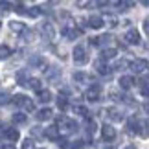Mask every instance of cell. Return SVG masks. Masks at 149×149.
Segmentation results:
<instances>
[{"mask_svg": "<svg viewBox=\"0 0 149 149\" xmlns=\"http://www.w3.org/2000/svg\"><path fill=\"white\" fill-rule=\"evenodd\" d=\"M74 61L77 63V65H87L88 63V55H87V50H85L83 46H76L74 48Z\"/></svg>", "mask_w": 149, "mask_h": 149, "instance_id": "cell-1", "label": "cell"}, {"mask_svg": "<svg viewBox=\"0 0 149 149\" xmlns=\"http://www.w3.org/2000/svg\"><path fill=\"white\" fill-rule=\"evenodd\" d=\"M57 127L63 129L65 133H76V131H77V123L74 122V120H70V118H61Z\"/></svg>", "mask_w": 149, "mask_h": 149, "instance_id": "cell-2", "label": "cell"}, {"mask_svg": "<svg viewBox=\"0 0 149 149\" xmlns=\"http://www.w3.org/2000/svg\"><path fill=\"white\" fill-rule=\"evenodd\" d=\"M129 66H131V70H133L134 74H144V72H147L149 63H147L146 59H134Z\"/></svg>", "mask_w": 149, "mask_h": 149, "instance_id": "cell-3", "label": "cell"}, {"mask_svg": "<svg viewBox=\"0 0 149 149\" xmlns=\"http://www.w3.org/2000/svg\"><path fill=\"white\" fill-rule=\"evenodd\" d=\"M85 98H87L88 101H98L101 98V87L100 85H92V87L85 92Z\"/></svg>", "mask_w": 149, "mask_h": 149, "instance_id": "cell-4", "label": "cell"}, {"mask_svg": "<svg viewBox=\"0 0 149 149\" xmlns=\"http://www.w3.org/2000/svg\"><path fill=\"white\" fill-rule=\"evenodd\" d=\"M101 136H103V140L105 142H112L114 138H116V129L112 127V125H103L101 127Z\"/></svg>", "mask_w": 149, "mask_h": 149, "instance_id": "cell-5", "label": "cell"}, {"mask_svg": "<svg viewBox=\"0 0 149 149\" xmlns=\"http://www.w3.org/2000/svg\"><path fill=\"white\" fill-rule=\"evenodd\" d=\"M87 24L92 28V30H100V28H103V24H105V22H103V19H101L100 15H92V17H88Z\"/></svg>", "mask_w": 149, "mask_h": 149, "instance_id": "cell-6", "label": "cell"}, {"mask_svg": "<svg viewBox=\"0 0 149 149\" xmlns=\"http://www.w3.org/2000/svg\"><path fill=\"white\" fill-rule=\"evenodd\" d=\"M125 42L138 44L140 42V33H138V30H129L127 33H125Z\"/></svg>", "mask_w": 149, "mask_h": 149, "instance_id": "cell-7", "label": "cell"}, {"mask_svg": "<svg viewBox=\"0 0 149 149\" xmlns=\"http://www.w3.org/2000/svg\"><path fill=\"white\" fill-rule=\"evenodd\" d=\"M63 35H65L68 41H76V39L81 35V30H76V28H65V30H63Z\"/></svg>", "mask_w": 149, "mask_h": 149, "instance_id": "cell-8", "label": "cell"}, {"mask_svg": "<svg viewBox=\"0 0 149 149\" xmlns=\"http://www.w3.org/2000/svg\"><path fill=\"white\" fill-rule=\"evenodd\" d=\"M6 140H8V142H11V144H13V142H17V140H19L20 138V133H19V131H17L15 127H9V129H6Z\"/></svg>", "mask_w": 149, "mask_h": 149, "instance_id": "cell-9", "label": "cell"}, {"mask_svg": "<svg viewBox=\"0 0 149 149\" xmlns=\"http://www.w3.org/2000/svg\"><path fill=\"white\" fill-rule=\"evenodd\" d=\"M52 116H54V112H52V109H41L35 118L39 120V122H48V120H52Z\"/></svg>", "mask_w": 149, "mask_h": 149, "instance_id": "cell-10", "label": "cell"}, {"mask_svg": "<svg viewBox=\"0 0 149 149\" xmlns=\"http://www.w3.org/2000/svg\"><path fill=\"white\" fill-rule=\"evenodd\" d=\"M96 72H98V74H101V76H111L112 68H111V66H107L105 63H103V59H101V61H98V63H96Z\"/></svg>", "mask_w": 149, "mask_h": 149, "instance_id": "cell-11", "label": "cell"}, {"mask_svg": "<svg viewBox=\"0 0 149 149\" xmlns=\"http://www.w3.org/2000/svg\"><path fill=\"white\" fill-rule=\"evenodd\" d=\"M44 134H46L52 142H57V138H59V127H57V125H52V127H48L44 131Z\"/></svg>", "mask_w": 149, "mask_h": 149, "instance_id": "cell-12", "label": "cell"}, {"mask_svg": "<svg viewBox=\"0 0 149 149\" xmlns=\"http://www.w3.org/2000/svg\"><path fill=\"white\" fill-rule=\"evenodd\" d=\"M50 100H52V92H50V90L41 88V90L37 92V101H39V103H50Z\"/></svg>", "mask_w": 149, "mask_h": 149, "instance_id": "cell-13", "label": "cell"}, {"mask_svg": "<svg viewBox=\"0 0 149 149\" xmlns=\"http://www.w3.org/2000/svg\"><path fill=\"white\" fill-rule=\"evenodd\" d=\"M133 85H134V79L131 76H122V77H120V87H122L123 90H129Z\"/></svg>", "mask_w": 149, "mask_h": 149, "instance_id": "cell-14", "label": "cell"}, {"mask_svg": "<svg viewBox=\"0 0 149 149\" xmlns=\"http://www.w3.org/2000/svg\"><path fill=\"white\" fill-rule=\"evenodd\" d=\"M107 116H109V120H112V122H122V120H123V114L120 112L118 109H109Z\"/></svg>", "mask_w": 149, "mask_h": 149, "instance_id": "cell-15", "label": "cell"}, {"mask_svg": "<svg viewBox=\"0 0 149 149\" xmlns=\"http://www.w3.org/2000/svg\"><path fill=\"white\" fill-rule=\"evenodd\" d=\"M20 109H22V111H26V112H33V111H35V101H33L31 98H24Z\"/></svg>", "mask_w": 149, "mask_h": 149, "instance_id": "cell-16", "label": "cell"}, {"mask_svg": "<svg viewBox=\"0 0 149 149\" xmlns=\"http://www.w3.org/2000/svg\"><path fill=\"white\" fill-rule=\"evenodd\" d=\"M30 66H41V68H44V66H46V61H44L41 55H33V57H30Z\"/></svg>", "mask_w": 149, "mask_h": 149, "instance_id": "cell-17", "label": "cell"}, {"mask_svg": "<svg viewBox=\"0 0 149 149\" xmlns=\"http://www.w3.org/2000/svg\"><path fill=\"white\" fill-rule=\"evenodd\" d=\"M54 26H52V24H48V22H46V24H42V35L44 37H46V39H54Z\"/></svg>", "mask_w": 149, "mask_h": 149, "instance_id": "cell-18", "label": "cell"}, {"mask_svg": "<svg viewBox=\"0 0 149 149\" xmlns=\"http://www.w3.org/2000/svg\"><path fill=\"white\" fill-rule=\"evenodd\" d=\"M114 57H116V50H114V48H105V50L101 52V59H103V61L114 59Z\"/></svg>", "mask_w": 149, "mask_h": 149, "instance_id": "cell-19", "label": "cell"}, {"mask_svg": "<svg viewBox=\"0 0 149 149\" xmlns=\"http://www.w3.org/2000/svg\"><path fill=\"white\" fill-rule=\"evenodd\" d=\"M9 28H11L13 31H17V33H20V31H26V26L22 24V22H17V20L9 22Z\"/></svg>", "mask_w": 149, "mask_h": 149, "instance_id": "cell-20", "label": "cell"}, {"mask_svg": "<svg viewBox=\"0 0 149 149\" xmlns=\"http://www.w3.org/2000/svg\"><path fill=\"white\" fill-rule=\"evenodd\" d=\"M19 83L22 87H28V85H30V77H28L26 72H19Z\"/></svg>", "mask_w": 149, "mask_h": 149, "instance_id": "cell-21", "label": "cell"}, {"mask_svg": "<svg viewBox=\"0 0 149 149\" xmlns=\"http://www.w3.org/2000/svg\"><path fill=\"white\" fill-rule=\"evenodd\" d=\"M13 123H26V114L24 112H15L13 114Z\"/></svg>", "mask_w": 149, "mask_h": 149, "instance_id": "cell-22", "label": "cell"}, {"mask_svg": "<svg viewBox=\"0 0 149 149\" xmlns=\"http://www.w3.org/2000/svg\"><path fill=\"white\" fill-rule=\"evenodd\" d=\"M46 77L50 79V81H55V79L59 77V70H57V68H50V70L46 72Z\"/></svg>", "mask_w": 149, "mask_h": 149, "instance_id": "cell-23", "label": "cell"}, {"mask_svg": "<svg viewBox=\"0 0 149 149\" xmlns=\"http://www.w3.org/2000/svg\"><path fill=\"white\" fill-rule=\"evenodd\" d=\"M57 107H59L61 111H65V109L68 107V100L63 98V96H59V98H57Z\"/></svg>", "mask_w": 149, "mask_h": 149, "instance_id": "cell-24", "label": "cell"}, {"mask_svg": "<svg viewBox=\"0 0 149 149\" xmlns=\"http://www.w3.org/2000/svg\"><path fill=\"white\" fill-rule=\"evenodd\" d=\"M9 55H11V48L8 44H2L0 46V57H9Z\"/></svg>", "mask_w": 149, "mask_h": 149, "instance_id": "cell-25", "label": "cell"}, {"mask_svg": "<svg viewBox=\"0 0 149 149\" xmlns=\"http://www.w3.org/2000/svg\"><path fill=\"white\" fill-rule=\"evenodd\" d=\"M28 87H31L35 92H39V90H41V81H39V79H31L30 77V85H28Z\"/></svg>", "mask_w": 149, "mask_h": 149, "instance_id": "cell-26", "label": "cell"}, {"mask_svg": "<svg viewBox=\"0 0 149 149\" xmlns=\"http://www.w3.org/2000/svg\"><path fill=\"white\" fill-rule=\"evenodd\" d=\"M133 2H131V0H122V2H120V9H122V11H127V9H131V8H133Z\"/></svg>", "mask_w": 149, "mask_h": 149, "instance_id": "cell-27", "label": "cell"}, {"mask_svg": "<svg viewBox=\"0 0 149 149\" xmlns=\"http://www.w3.org/2000/svg\"><path fill=\"white\" fill-rule=\"evenodd\" d=\"M24 98H26V96H22V94H17V96H13V100H11V101H13V105L20 107V105H22V101H24Z\"/></svg>", "mask_w": 149, "mask_h": 149, "instance_id": "cell-28", "label": "cell"}, {"mask_svg": "<svg viewBox=\"0 0 149 149\" xmlns=\"http://www.w3.org/2000/svg\"><path fill=\"white\" fill-rule=\"evenodd\" d=\"M74 111H76L77 114H81V116H88V111H87V107H81V105H76V107H74Z\"/></svg>", "mask_w": 149, "mask_h": 149, "instance_id": "cell-29", "label": "cell"}, {"mask_svg": "<svg viewBox=\"0 0 149 149\" xmlns=\"http://www.w3.org/2000/svg\"><path fill=\"white\" fill-rule=\"evenodd\" d=\"M94 131H96V122H94V120H88V122H87V133L92 134Z\"/></svg>", "mask_w": 149, "mask_h": 149, "instance_id": "cell-30", "label": "cell"}, {"mask_svg": "<svg viewBox=\"0 0 149 149\" xmlns=\"http://www.w3.org/2000/svg\"><path fill=\"white\" fill-rule=\"evenodd\" d=\"M0 11H2V13H8V11H11V4L9 2H0Z\"/></svg>", "mask_w": 149, "mask_h": 149, "instance_id": "cell-31", "label": "cell"}, {"mask_svg": "<svg viewBox=\"0 0 149 149\" xmlns=\"http://www.w3.org/2000/svg\"><path fill=\"white\" fill-rule=\"evenodd\" d=\"M140 92H142V96H146V98H149V83H142V87H140Z\"/></svg>", "mask_w": 149, "mask_h": 149, "instance_id": "cell-32", "label": "cell"}, {"mask_svg": "<svg viewBox=\"0 0 149 149\" xmlns=\"http://www.w3.org/2000/svg\"><path fill=\"white\" fill-rule=\"evenodd\" d=\"M39 8H30V9H26V15H30V17H39Z\"/></svg>", "mask_w": 149, "mask_h": 149, "instance_id": "cell-33", "label": "cell"}, {"mask_svg": "<svg viewBox=\"0 0 149 149\" xmlns=\"http://www.w3.org/2000/svg\"><path fill=\"white\" fill-rule=\"evenodd\" d=\"M74 79H76V81H85V79H87V74H83V72H76V74H74Z\"/></svg>", "mask_w": 149, "mask_h": 149, "instance_id": "cell-34", "label": "cell"}, {"mask_svg": "<svg viewBox=\"0 0 149 149\" xmlns=\"http://www.w3.org/2000/svg\"><path fill=\"white\" fill-rule=\"evenodd\" d=\"M8 101H9V96L6 92H0V105H6Z\"/></svg>", "mask_w": 149, "mask_h": 149, "instance_id": "cell-35", "label": "cell"}, {"mask_svg": "<svg viewBox=\"0 0 149 149\" xmlns=\"http://www.w3.org/2000/svg\"><path fill=\"white\" fill-rule=\"evenodd\" d=\"M57 144H59V147H63V149L70 147V146H68V140H65V138H57Z\"/></svg>", "mask_w": 149, "mask_h": 149, "instance_id": "cell-36", "label": "cell"}, {"mask_svg": "<svg viewBox=\"0 0 149 149\" xmlns=\"http://www.w3.org/2000/svg\"><path fill=\"white\" fill-rule=\"evenodd\" d=\"M20 149H33V142L31 140H24V144H22Z\"/></svg>", "mask_w": 149, "mask_h": 149, "instance_id": "cell-37", "label": "cell"}, {"mask_svg": "<svg viewBox=\"0 0 149 149\" xmlns=\"http://www.w3.org/2000/svg\"><path fill=\"white\" fill-rule=\"evenodd\" d=\"M90 4V0H77V8H87Z\"/></svg>", "mask_w": 149, "mask_h": 149, "instance_id": "cell-38", "label": "cell"}, {"mask_svg": "<svg viewBox=\"0 0 149 149\" xmlns=\"http://www.w3.org/2000/svg\"><path fill=\"white\" fill-rule=\"evenodd\" d=\"M70 149H83V144L81 142H74V144L70 146Z\"/></svg>", "mask_w": 149, "mask_h": 149, "instance_id": "cell-39", "label": "cell"}, {"mask_svg": "<svg viewBox=\"0 0 149 149\" xmlns=\"http://www.w3.org/2000/svg\"><path fill=\"white\" fill-rule=\"evenodd\" d=\"M144 31H146V33H149V19H146V20H144Z\"/></svg>", "mask_w": 149, "mask_h": 149, "instance_id": "cell-40", "label": "cell"}, {"mask_svg": "<svg viewBox=\"0 0 149 149\" xmlns=\"http://www.w3.org/2000/svg\"><path fill=\"white\" fill-rule=\"evenodd\" d=\"M107 2L111 4V6H120V2H122V0H107Z\"/></svg>", "mask_w": 149, "mask_h": 149, "instance_id": "cell-41", "label": "cell"}, {"mask_svg": "<svg viewBox=\"0 0 149 149\" xmlns=\"http://www.w3.org/2000/svg\"><path fill=\"white\" fill-rule=\"evenodd\" d=\"M138 2H140L142 6H149V0H138Z\"/></svg>", "mask_w": 149, "mask_h": 149, "instance_id": "cell-42", "label": "cell"}, {"mask_svg": "<svg viewBox=\"0 0 149 149\" xmlns=\"http://www.w3.org/2000/svg\"><path fill=\"white\" fill-rule=\"evenodd\" d=\"M144 109H146V111L149 112V103H146V105H144Z\"/></svg>", "mask_w": 149, "mask_h": 149, "instance_id": "cell-43", "label": "cell"}, {"mask_svg": "<svg viewBox=\"0 0 149 149\" xmlns=\"http://www.w3.org/2000/svg\"><path fill=\"white\" fill-rule=\"evenodd\" d=\"M4 149H15V147H13V146H11V144H9V146H6Z\"/></svg>", "mask_w": 149, "mask_h": 149, "instance_id": "cell-44", "label": "cell"}, {"mask_svg": "<svg viewBox=\"0 0 149 149\" xmlns=\"http://www.w3.org/2000/svg\"><path fill=\"white\" fill-rule=\"evenodd\" d=\"M123 149H136L134 146H127V147H123Z\"/></svg>", "mask_w": 149, "mask_h": 149, "instance_id": "cell-45", "label": "cell"}, {"mask_svg": "<svg viewBox=\"0 0 149 149\" xmlns=\"http://www.w3.org/2000/svg\"><path fill=\"white\" fill-rule=\"evenodd\" d=\"M50 2H52V4H57V2H59V0H50Z\"/></svg>", "mask_w": 149, "mask_h": 149, "instance_id": "cell-46", "label": "cell"}, {"mask_svg": "<svg viewBox=\"0 0 149 149\" xmlns=\"http://www.w3.org/2000/svg\"><path fill=\"white\" fill-rule=\"evenodd\" d=\"M4 147H6V146H4V144H2V142H0V149H4Z\"/></svg>", "mask_w": 149, "mask_h": 149, "instance_id": "cell-47", "label": "cell"}]
</instances>
